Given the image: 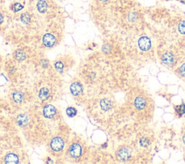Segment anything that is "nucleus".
<instances>
[{
  "instance_id": "f257e3e1",
  "label": "nucleus",
  "mask_w": 185,
  "mask_h": 164,
  "mask_svg": "<svg viewBox=\"0 0 185 164\" xmlns=\"http://www.w3.org/2000/svg\"><path fill=\"white\" fill-rule=\"evenodd\" d=\"M50 145H51V149L54 150V151H60V150H62L63 148H64V143L62 138L57 137L53 138Z\"/></svg>"
},
{
  "instance_id": "f03ea898",
  "label": "nucleus",
  "mask_w": 185,
  "mask_h": 164,
  "mask_svg": "<svg viewBox=\"0 0 185 164\" xmlns=\"http://www.w3.org/2000/svg\"><path fill=\"white\" fill-rule=\"evenodd\" d=\"M138 46L142 51H148L151 47V39L148 37H141L138 41Z\"/></svg>"
},
{
  "instance_id": "7ed1b4c3",
  "label": "nucleus",
  "mask_w": 185,
  "mask_h": 164,
  "mask_svg": "<svg viewBox=\"0 0 185 164\" xmlns=\"http://www.w3.org/2000/svg\"><path fill=\"white\" fill-rule=\"evenodd\" d=\"M56 38L51 33L45 34L43 37V43L46 47H52L55 44Z\"/></svg>"
},
{
  "instance_id": "20e7f679",
  "label": "nucleus",
  "mask_w": 185,
  "mask_h": 164,
  "mask_svg": "<svg viewBox=\"0 0 185 164\" xmlns=\"http://www.w3.org/2000/svg\"><path fill=\"white\" fill-rule=\"evenodd\" d=\"M43 116L47 119H51L56 114V109L52 105H46L43 110Z\"/></svg>"
},
{
  "instance_id": "39448f33",
  "label": "nucleus",
  "mask_w": 185,
  "mask_h": 164,
  "mask_svg": "<svg viewBox=\"0 0 185 164\" xmlns=\"http://www.w3.org/2000/svg\"><path fill=\"white\" fill-rule=\"evenodd\" d=\"M69 154L71 155L72 157L75 158H77L80 156V155L82 154V148L79 144L75 143L71 145L70 148H69Z\"/></svg>"
},
{
  "instance_id": "423d86ee",
  "label": "nucleus",
  "mask_w": 185,
  "mask_h": 164,
  "mask_svg": "<svg viewBox=\"0 0 185 164\" xmlns=\"http://www.w3.org/2000/svg\"><path fill=\"white\" fill-rule=\"evenodd\" d=\"M146 106V101L145 99L142 96H138L134 100V106L138 110H143Z\"/></svg>"
},
{
  "instance_id": "0eeeda50",
  "label": "nucleus",
  "mask_w": 185,
  "mask_h": 164,
  "mask_svg": "<svg viewBox=\"0 0 185 164\" xmlns=\"http://www.w3.org/2000/svg\"><path fill=\"white\" fill-rule=\"evenodd\" d=\"M82 91V85L78 82H74L70 86V91L73 95H78Z\"/></svg>"
},
{
  "instance_id": "6e6552de",
  "label": "nucleus",
  "mask_w": 185,
  "mask_h": 164,
  "mask_svg": "<svg viewBox=\"0 0 185 164\" xmlns=\"http://www.w3.org/2000/svg\"><path fill=\"white\" fill-rule=\"evenodd\" d=\"M119 158L122 161H127L128 159L130 158V156H131V153H130V150L127 149V148H123L119 150Z\"/></svg>"
},
{
  "instance_id": "1a4fd4ad",
  "label": "nucleus",
  "mask_w": 185,
  "mask_h": 164,
  "mask_svg": "<svg viewBox=\"0 0 185 164\" xmlns=\"http://www.w3.org/2000/svg\"><path fill=\"white\" fill-rule=\"evenodd\" d=\"M174 56L169 52H167V53L164 54L162 56V61L163 63L165 64H171L174 62Z\"/></svg>"
},
{
  "instance_id": "9d476101",
  "label": "nucleus",
  "mask_w": 185,
  "mask_h": 164,
  "mask_svg": "<svg viewBox=\"0 0 185 164\" xmlns=\"http://www.w3.org/2000/svg\"><path fill=\"white\" fill-rule=\"evenodd\" d=\"M4 162L6 163H10V164H12V163H18V158L16 155L11 153V154H8L7 156L5 157L4 158Z\"/></svg>"
},
{
  "instance_id": "9b49d317",
  "label": "nucleus",
  "mask_w": 185,
  "mask_h": 164,
  "mask_svg": "<svg viewBox=\"0 0 185 164\" xmlns=\"http://www.w3.org/2000/svg\"><path fill=\"white\" fill-rule=\"evenodd\" d=\"M37 9L38 12L41 13H44L47 10V4L44 0H39L37 3Z\"/></svg>"
},
{
  "instance_id": "f8f14e48",
  "label": "nucleus",
  "mask_w": 185,
  "mask_h": 164,
  "mask_svg": "<svg viewBox=\"0 0 185 164\" xmlns=\"http://www.w3.org/2000/svg\"><path fill=\"white\" fill-rule=\"evenodd\" d=\"M38 96L39 98L43 100L48 99V98L49 97V91L46 87H43V88L41 89L40 92H39Z\"/></svg>"
},
{
  "instance_id": "ddd939ff",
  "label": "nucleus",
  "mask_w": 185,
  "mask_h": 164,
  "mask_svg": "<svg viewBox=\"0 0 185 164\" xmlns=\"http://www.w3.org/2000/svg\"><path fill=\"white\" fill-rule=\"evenodd\" d=\"M101 106L104 111L109 110L112 108V103L107 99H103L101 102Z\"/></svg>"
},
{
  "instance_id": "4468645a",
  "label": "nucleus",
  "mask_w": 185,
  "mask_h": 164,
  "mask_svg": "<svg viewBox=\"0 0 185 164\" xmlns=\"http://www.w3.org/2000/svg\"><path fill=\"white\" fill-rule=\"evenodd\" d=\"M17 123L20 126H25L28 124V118L25 115L20 114L17 117Z\"/></svg>"
},
{
  "instance_id": "2eb2a0df",
  "label": "nucleus",
  "mask_w": 185,
  "mask_h": 164,
  "mask_svg": "<svg viewBox=\"0 0 185 164\" xmlns=\"http://www.w3.org/2000/svg\"><path fill=\"white\" fill-rule=\"evenodd\" d=\"M23 93H20V92L17 91L13 93V100H15V102L19 104V103H21L23 101Z\"/></svg>"
},
{
  "instance_id": "dca6fc26",
  "label": "nucleus",
  "mask_w": 185,
  "mask_h": 164,
  "mask_svg": "<svg viewBox=\"0 0 185 164\" xmlns=\"http://www.w3.org/2000/svg\"><path fill=\"white\" fill-rule=\"evenodd\" d=\"M175 110L178 114L180 116L185 114V104L183 103L180 106H175Z\"/></svg>"
},
{
  "instance_id": "f3484780",
  "label": "nucleus",
  "mask_w": 185,
  "mask_h": 164,
  "mask_svg": "<svg viewBox=\"0 0 185 164\" xmlns=\"http://www.w3.org/2000/svg\"><path fill=\"white\" fill-rule=\"evenodd\" d=\"M67 114L69 117H73L77 114V110L75 108H73V107H69L67 109L66 111Z\"/></svg>"
},
{
  "instance_id": "a211bd4d",
  "label": "nucleus",
  "mask_w": 185,
  "mask_h": 164,
  "mask_svg": "<svg viewBox=\"0 0 185 164\" xmlns=\"http://www.w3.org/2000/svg\"><path fill=\"white\" fill-rule=\"evenodd\" d=\"M15 56L17 60H23L24 59H25V53L22 51H17L15 52Z\"/></svg>"
},
{
  "instance_id": "6ab92c4d",
  "label": "nucleus",
  "mask_w": 185,
  "mask_h": 164,
  "mask_svg": "<svg viewBox=\"0 0 185 164\" xmlns=\"http://www.w3.org/2000/svg\"><path fill=\"white\" fill-rule=\"evenodd\" d=\"M178 30L181 34H185V21H182L178 26Z\"/></svg>"
},
{
  "instance_id": "aec40b11",
  "label": "nucleus",
  "mask_w": 185,
  "mask_h": 164,
  "mask_svg": "<svg viewBox=\"0 0 185 164\" xmlns=\"http://www.w3.org/2000/svg\"><path fill=\"white\" fill-rule=\"evenodd\" d=\"M21 21L23 22V23H28L30 21V16L28 15L27 13H24L21 15Z\"/></svg>"
},
{
  "instance_id": "412c9836",
  "label": "nucleus",
  "mask_w": 185,
  "mask_h": 164,
  "mask_svg": "<svg viewBox=\"0 0 185 164\" xmlns=\"http://www.w3.org/2000/svg\"><path fill=\"white\" fill-rule=\"evenodd\" d=\"M140 145L143 147H148L150 145V142L147 138H142L140 140Z\"/></svg>"
},
{
  "instance_id": "4be33fe9",
  "label": "nucleus",
  "mask_w": 185,
  "mask_h": 164,
  "mask_svg": "<svg viewBox=\"0 0 185 164\" xmlns=\"http://www.w3.org/2000/svg\"><path fill=\"white\" fill-rule=\"evenodd\" d=\"M55 67H56V69L58 72H59V73H62V71H63V64H62V62H56L55 64Z\"/></svg>"
},
{
  "instance_id": "5701e85b",
  "label": "nucleus",
  "mask_w": 185,
  "mask_h": 164,
  "mask_svg": "<svg viewBox=\"0 0 185 164\" xmlns=\"http://www.w3.org/2000/svg\"><path fill=\"white\" fill-rule=\"evenodd\" d=\"M23 8V5L20 3H15L14 5H13V10H14L15 12H18V11L22 10Z\"/></svg>"
},
{
  "instance_id": "b1692460",
  "label": "nucleus",
  "mask_w": 185,
  "mask_h": 164,
  "mask_svg": "<svg viewBox=\"0 0 185 164\" xmlns=\"http://www.w3.org/2000/svg\"><path fill=\"white\" fill-rule=\"evenodd\" d=\"M179 71L180 73H181V75L183 76V77H185V64H183L180 67Z\"/></svg>"
},
{
  "instance_id": "393cba45",
  "label": "nucleus",
  "mask_w": 185,
  "mask_h": 164,
  "mask_svg": "<svg viewBox=\"0 0 185 164\" xmlns=\"http://www.w3.org/2000/svg\"><path fill=\"white\" fill-rule=\"evenodd\" d=\"M2 22H3V16H2V15L0 13V24H1Z\"/></svg>"
},
{
  "instance_id": "a878e982",
  "label": "nucleus",
  "mask_w": 185,
  "mask_h": 164,
  "mask_svg": "<svg viewBox=\"0 0 185 164\" xmlns=\"http://www.w3.org/2000/svg\"><path fill=\"white\" fill-rule=\"evenodd\" d=\"M183 142H184V143L185 144V135H184V137H183Z\"/></svg>"
},
{
  "instance_id": "bb28decb",
  "label": "nucleus",
  "mask_w": 185,
  "mask_h": 164,
  "mask_svg": "<svg viewBox=\"0 0 185 164\" xmlns=\"http://www.w3.org/2000/svg\"><path fill=\"white\" fill-rule=\"evenodd\" d=\"M100 1H102V2H106L107 0H100Z\"/></svg>"
}]
</instances>
